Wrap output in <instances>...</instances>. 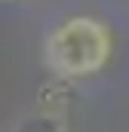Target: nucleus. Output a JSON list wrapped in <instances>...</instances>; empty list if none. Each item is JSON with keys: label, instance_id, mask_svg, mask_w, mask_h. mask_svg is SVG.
I'll list each match as a JSON object with an SVG mask.
<instances>
[{"label": "nucleus", "instance_id": "obj_1", "mask_svg": "<svg viewBox=\"0 0 129 132\" xmlns=\"http://www.w3.org/2000/svg\"><path fill=\"white\" fill-rule=\"evenodd\" d=\"M114 40L104 22L89 15L64 19L55 31H49L43 43V65L59 80L92 77L108 65Z\"/></svg>", "mask_w": 129, "mask_h": 132}, {"label": "nucleus", "instance_id": "obj_2", "mask_svg": "<svg viewBox=\"0 0 129 132\" xmlns=\"http://www.w3.org/2000/svg\"><path fill=\"white\" fill-rule=\"evenodd\" d=\"M12 132H68V111L37 104L31 114H25L12 126Z\"/></svg>", "mask_w": 129, "mask_h": 132}]
</instances>
